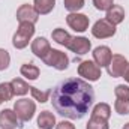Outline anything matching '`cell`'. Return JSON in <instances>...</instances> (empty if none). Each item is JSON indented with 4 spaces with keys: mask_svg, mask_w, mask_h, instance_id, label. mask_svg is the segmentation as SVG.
<instances>
[{
    "mask_svg": "<svg viewBox=\"0 0 129 129\" xmlns=\"http://www.w3.org/2000/svg\"><path fill=\"white\" fill-rule=\"evenodd\" d=\"M64 8L71 12H77L84 6V0H63Z\"/></svg>",
    "mask_w": 129,
    "mask_h": 129,
    "instance_id": "d4e9b609",
    "label": "cell"
},
{
    "mask_svg": "<svg viewBox=\"0 0 129 129\" xmlns=\"http://www.w3.org/2000/svg\"><path fill=\"white\" fill-rule=\"evenodd\" d=\"M56 0H35V9L41 15H47L54 9Z\"/></svg>",
    "mask_w": 129,
    "mask_h": 129,
    "instance_id": "e0dca14e",
    "label": "cell"
},
{
    "mask_svg": "<svg viewBox=\"0 0 129 129\" xmlns=\"http://www.w3.org/2000/svg\"><path fill=\"white\" fill-rule=\"evenodd\" d=\"M92 116H98V117H101V119L108 120V119L111 117V107H110L108 104L101 102V104L95 105V108H93V111H92Z\"/></svg>",
    "mask_w": 129,
    "mask_h": 129,
    "instance_id": "ffe728a7",
    "label": "cell"
},
{
    "mask_svg": "<svg viewBox=\"0 0 129 129\" xmlns=\"http://www.w3.org/2000/svg\"><path fill=\"white\" fill-rule=\"evenodd\" d=\"M92 35L98 38V39H107V38H111L116 35V26L111 24L110 21H107L105 18L104 20H98L92 29Z\"/></svg>",
    "mask_w": 129,
    "mask_h": 129,
    "instance_id": "52a82bcc",
    "label": "cell"
},
{
    "mask_svg": "<svg viewBox=\"0 0 129 129\" xmlns=\"http://www.w3.org/2000/svg\"><path fill=\"white\" fill-rule=\"evenodd\" d=\"M50 50H51L50 42L45 38H36L32 42V53L36 57H39V59H44L48 54Z\"/></svg>",
    "mask_w": 129,
    "mask_h": 129,
    "instance_id": "4fadbf2b",
    "label": "cell"
},
{
    "mask_svg": "<svg viewBox=\"0 0 129 129\" xmlns=\"http://www.w3.org/2000/svg\"><path fill=\"white\" fill-rule=\"evenodd\" d=\"M2 102H3V99H2V96H0V104H2Z\"/></svg>",
    "mask_w": 129,
    "mask_h": 129,
    "instance_id": "1f68e13d",
    "label": "cell"
},
{
    "mask_svg": "<svg viewBox=\"0 0 129 129\" xmlns=\"http://www.w3.org/2000/svg\"><path fill=\"white\" fill-rule=\"evenodd\" d=\"M114 110H116V113H119L120 116H128L129 114V101L117 99L116 104H114Z\"/></svg>",
    "mask_w": 129,
    "mask_h": 129,
    "instance_id": "cb8c5ba5",
    "label": "cell"
},
{
    "mask_svg": "<svg viewBox=\"0 0 129 129\" xmlns=\"http://www.w3.org/2000/svg\"><path fill=\"white\" fill-rule=\"evenodd\" d=\"M123 129H129V123H126V125L123 126Z\"/></svg>",
    "mask_w": 129,
    "mask_h": 129,
    "instance_id": "4dcf8cb0",
    "label": "cell"
},
{
    "mask_svg": "<svg viewBox=\"0 0 129 129\" xmlns=\"http://www.w3.org/2000/svg\"><path fill=\"white\" fill-rule=\"evenodd\" d=\"M53 39H54L59 45H63L66 48H69V45H71V42H72L74 38L66 32V30H63V29H56V30L53 32Z\"/></svg>",
    "mask_w": 129,
    "mask_h": 129,
    "instance_id": "2e32d148",
    "label": "cell"
},
{
    "mask_svg": "<svg viewBox=\"0 0 129 129\" xmlns=\"http://www.w3.org/2000/svg\"><path fill=\"white\" fill-rule=\"evenodd\" d=\"M111 57H113V53L108 47L102 45V47H98L93 50V62L99 66V68H107L110 62H111Z\"/></svg>",
    "mask_w": 129,
    "mask_h": 129,
    "instance_id": "30bf717a",
    "label": "cell"
},
{
    "mask_svg": "<svg viewBox=\"0 0 129 129\" xmlns=\"http://www.w3.org/2000/svg\"><path fill=\"white\" fill-rule=\"evenodd\" d=\"M56 129H75V126L72 125V123H69V122H60L57 126H56Z\"/></svg>",
    "mask_w": 129,
    "mask_h": 129,
    "instance_id": "f1b7e54d",
    "label": "cell"
},
{
    "mask_svg": "<svg viewBox=\"0 0 129 129\" xmlns=\"http://www.w3.org/2000/svg\"><path fill=\"white\" fill-rule=\"evenodd\" d=\"M66 23L68 26L75 30V32H86L89 29V17L84 14H78V12H71L66 17Z\"/></svg>",
    "mask_w": 129,
    "mask_h": 129,
    "instance_id": "ba28073f",
    "label": "cell"
},
{
    "mask_svg": "<svg viewBox=\"0 0 129 129\" xmlns=\"http://www.w3.org/2000/svg\"><path fill=\"white\" fill-rule=\"evenodd\" d=\"M128 60L123 57V56H120V54H114L113 57H111V62L110 64L107 66V69H108V74L113 77V78H119V77H123V74H125V71L128 69Z\"/></svg>",
    "mask_w": 129,
    "mask_h": 129,
    "instance_id": "8992f818",
    "label": "cell"
},
{
    "mask_svg": "<svg viewBox=\"0 0 129 129\" xmlns=\"http://www.w3.org/2000/svg\"><path fill=\"white\" fill-rule=\"evenodd\" d=\"M0 96L3 99V102L12 99V96H14V89H12V84L11 83H2L0 84Z\"/></svg>",
    "mask_w": 129,
    "mask_h": 129,
    "instance_id": "603a6c76",
    "label": "cell"
},
{
    "mask_svg": "<svg viewBox=\"0 0 129 129\" xmlns=\"http://www.w3.org/2000/svg\"><path fill=\"white\" fill-rule=\"evenodd\" d=\"M114 93H116L117 99H125V101H129V86L119 84V86L114 89Z\"/></svg>",
    "mask_w": 129,
    "mask_h": 129,
    "instance_id": "484cf974",
    "label": "cell"
},
{
    "mask_svg": "<svg viewBox=\"0 0 129 129\" xmlns=\"http://www.w3.org/2000/svg\"><path fill=\"white\" fill-rule=\"evenodd\" d=\"M105 20L110 21L111 24L117 26L120 24L123 20H125V9L119 5H113L108 11H107V15H105Z\"/></svg>",
    "mask_w": 129,
    "mask_h": 129,
    "instance_id": "5bb4252c",
    "label": "cell"
},
{
    "mask_svg": "<svg viewBox=\"0 0 129 129\" xmlns=\"http://www.w3.org/2000/svg\"><path fill=\"white\" fill-rule=\"evenodd\" d=\"M11 63V56L6 50L0 48V71H5L8 69V66Z\"/></svg>",
    "mask_w": 129,
    "mask_h": 129,
    "instance_id": "4316f807",
    "label": "cell"
},
{
    "mask_svg": "<svg viewBox=\"0 0 129 129\" xmlns=\"http://www.w3.org/2000/svg\"><path fill=\"white\" fill-rule=\"evenodd\" d=\"M20 72H21V75L26 77L27 80H36V78L39 77V74H41V72H39V68L33 63H24L21 66Z\"/></svg>",
    "mask_w": 129,
    "mask_h": 129,
    "instance_id": "ac0fdd59",
    "label": "cell"
},
{
    "mask_svg": "<svg viewBox=\"0 0 129 129\" xmlns=\"http://www.w3.org/2000/svg\"><path fill=\"white\" fill-rule=\"evenodd\" d=\"M95 101L93 87L81 78H68L51 92V104L57 114L66 119H83Z\"/></svg>",
    "mask_w": 129,
    "mask_h": 129,
    "instance_id": "6da1fadb",
    "label": "cell"
},
{
    "mask_svg": "<svg viewBox=\"0 0 129 129\" xmlns=\"http://www.w3.org/2000/svg\"><path fill=\"white\" fill-rule=\"evenodd\" d=\"M56 125V117L53 113L50 111H42L38 117V126L41 129H53V126Z\"/></svg>",
    "mask_w": 129,
    "mask_h": 129,
    "instance_id": "9a60e30c",
    "label": "cell"
},
{
    "mask_svg": "<svg viewBox=\"0 0 129 129\" xmlns=\"http://www.w3.org/2000/svg\"><path fill=\"white\" fill-rule=\"evenodd\" d=\"M93 5L99 11H108L114 3H113V0H93Z\"/></svg>",
    "mask_w": 129,
    "mask_h": 129,
    "instance_id": "83f0119b",
    "label": "cell"
},
{
    "mask_svg": "<svg viewBox=\"0 0 129 129\" xmlns=\"http://www.w3.org/2000/svg\"><path fill=\"white\" fill-rule=\"evenodd\" d=\"M42 60H44L45 64H48V66H51V68H54L57 71H64L69 66L68 56L64 53H62V51H59V50H50L48 54Z\"/></svg>",
    "mask_w": 129,
    "mask_h": 129,
    "instance_id": "277c9868",
    "label": "cell"
},
{
    "mask_svg": "<svg viewBox=\"0 0 129 129\" xmlns=\"http://www.w3.org/2000/svg\"><path fill=\"white\" fill-rule=\"evenodd\" d=\"M11 84H12V89H14V95H17V96H23V95H26L30 90V86L26 81H23L21 78L12 80Z\"/></svg>",
    "mask_w": 129,
    "mask_h": 129,
    "instance_id": "d6986e66",
    "label": "cell"
},
{
    "mask_svg": "<svg viewBox=\"0 0 129 129\" xmlns=\"http://www.w3.org/2000/svg\"><path fill=\"white\" fill-rule=\"evenodd\" d=\"M18 126V117L14 110L0 111V128L2 129H15Z\"/></svg>",
    "mask_w": 129,
    "mask_h": 129,
    "instance_id": "7c38bea8",
    "label": "cell"
},
{
    "mask_svg": "<svg viewBox=\"0 0 129 129\" xmlns=\"http://www.w3.org/2000/svg\"><path fill=\"white\" fill-rule=\"evenodd\" d=\"M35 35V24L32 23H20L17 32L12 38V45L17 50H23L29 45V41Z\"/></svg>",
    "mask_w": 129,
    "mask_h": 129,
    "instance_id": "7a4b0ae2",
    "label": "cell"
},
{
    "mask_svg": "<svg viewBox=\"0 0 129 129\" xmlns=\"http://www.w3.org/2000/svg\"><path fill=\"white\" fill-rule=\"evenodd\" d=\"M30 93H32V96H33L35 101L44 104V102L48 101V98H50V95H51V90H39V89L30 86Z\"/></svg>",
    "mask_w": 129,
    "mask_h": 129,
    "instance_id": "7402d4cb",
    "label": "cell"
},
{
    "mask_svg": "<svg viewBox=\"0 0 129 129\" xmlns=\"http://www.w3.org/2000/svg\"><path fill=\"white\" fill-rule=\"evenodd\" d=\"M78 75L89 81H98L101 78V68L92 60L81 62L78 66Z\"/></svg>",
    "mask_w": 129,
    "mask_h": 129,
    "instance_id": "5b68a950",
    "label": "cell"
},
{
    "mask_svg": "<svg viewBox=\"0 0 129 129\" xmlns=\"http://www.w3.org/2000/svg\"><path fill=\"white\" fill-rule=\"evenodd\" d=\"M17 20L20 23H32L35 24L39 20V12L30 5H21L17 11Z\"/></svg>",
    "mask_w": 129,
    "mask_h": 129,
    "instance_id": "9c48e42d",
    "label": "cell"
},
{
    "mask_svg": "<svg viewBox=\"0 0 129 129\" xmlns=\"http://www.w3.org/2000/svg\"><path fill=\"white\" fill-rule=\"evenodd\" d=\"M36 111V105L33 101L29 99H20L14 104V113L17 114V117L21 120V122H29L32 120L33 114Z\"/></svg>",
    "mask_w": 129,
    "mask_h": 129,
    "instance_id": "3957f363",
    "label": "cell"
},
{
    "mask_svg": "<svg viewBox=\"0 0 129 129\" xmlns=\"http://www.w3.org/2000/svg\"><path fill=\"white\" fill-rule=\"evenodd\" d=\"M86 129H108V120L101 119L98 116H92Z\"/></svg>",
    "mask_w": 129,
    "mask_h": 129,
    "instance_id": "44dd1931",
    "label": "cell"
},
{
    "mask_svg": "<svg viewBox=\"0 0 129 129\" xmlns=\"http://www.w3.org/2000/svg\"><path fill=\"white\" fill-rule=\"evenodd\" d=\"M90 48H92L90 41H89L87 38H83V36H80V38H74L72 42H71V45H69V50H71L72 53L78 54V56H84V54H87V53L90 51Z\"/></svg>",
    "mask_w": 129,
    "mask_h": 129,
    "instance_id": "8fae6325",
    "label": "cell"
},
{
    "mask_svg": "<svg viewBox=\"0 0 129 129\" xmlns=\"http://www.w3.org/2000/svg\"><path fill=\"white\" fill-rule=\"evenodd\" d=\"M123 78H125V80L129 83V66H128V69L125 71V74H123Z\"/></svg>",
    "mask_w": 129,
    "mask_h": 129,
    "instance_id": "f546056e",
    "label": "cell"
}]
</instances>
